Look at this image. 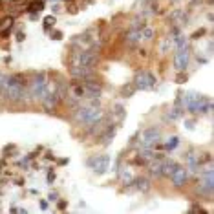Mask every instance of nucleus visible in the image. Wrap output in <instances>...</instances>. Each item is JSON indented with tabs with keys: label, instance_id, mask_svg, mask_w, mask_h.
<instances>
[{
	"label": "nucleus",
	"instance_id": "obj_1",
	"mask_svg": "<svg viewBox=\"0 0 214 214\" xmlns=\"http://www.w3.org/2000/svg\"><path fill=\"white\" fill-rule=\"evenodd\" d=\"M73 119H75L79 125H88V126H92V125H95L97 121L103 119V112H101L99 104H82V106H79V108L75 110Z\"/></svg>",
	"mask_w": 214,
	"mask_h": 214
},
{
	"label": "nucleus",
	"instance_id": "obj_2",
	"mask_svg": "<svg viewBox=\"0 0 214 214\" xmlns=\"http://www.w3.org/2000/svg\"><path fill=\"white\" fill-rule=\"evenodd\" d=\"M26 86H27V82L24 79V75H11V77H7V82H5L2 95L9 101H18L24 97Z\"/></svg>",
	"mask_w": 214,
	"mask_h": 214
},
{
	"label": "nucleus",
	"instance_id": "obj_3",
	"mask_svg": "<svg viewBox=\"0 0 214 214\" xmlns=\"http://www.w3.org/2000/svg\"><path fill=\"white\" fill-rule=\"evenodd\" d=\"M46 86H48L46 75H44V73H35V75H33V81L27 84V90H29V93H31L33 99H42V97L48 93Z\"/></svg>",
	"mask_w": 214,
	"mask_h": 214
},
{
	"label": "nucleus",
	"instance_id": "obj_4",
	"mask_svg": "<svg viewBox=\"0 0 214 214\" xmlns=\"http://www.w3.org/2000/svg\"><path fill=\"white\" fill-rule=\"evenodd\" d=\"M134 88L136 90H152V88H156V77L148 71H139L134 79Z\"/></svg>",
	"mask_w": 214,
	"mask_h": 214
},
{
	"label": "nucleus",
	"instance_id": "obj_5",
	"mask_svg": "<svg viewBox=\"0 0 214 214\" xmlns=\"http://www.w3.org/2000/svg\"><path fill=\"white\" fill-rule=\"evenodd\" d=\"M97 60V55L95 51L92 49H86V51H81L79 55L73 57V66H93Z\"/></svg>",
	"mask_w": 214,
	"mask_h": 214
},
{
	"label": "nucleus",
	"instance_id": "obj_6",
	"mask_svg": "<svg viewBox=\"0 0 214 214\" xmlns=\"http://www.w3.org/2000/svg\"><path fill=\"white\" fill-rule=\"evenodd\" d=\"M159 139V130L158 128H148L143 132L141 136V148H152L154 143H158Z\"/></svg>",
	"mask_w": 214,
	"mask_h": 214
},
{
	"label": "nucleus",
	"instance_id": "obj_7",
	"mask_svg": "<svg viewBox=\"0 0 214 214\" xmlns=\"http://www.w3.org/2000/svg\"><path fill=\"white\" fill-rule=\"evenodd\" d=\"M90 167H93L95 174H104L110 167V158L108 156H101V158H95V159H90L88 161Z\"/></svg>",
	"mask_w": 214,
	"mask_h": 214
},
{
	"label": "nucleus",
	"instance_id": "obj_8",
	"mask_svg": "<svg viewBox=\"0 0 214 214\" xmlns=\"http://www.w3.org/2000/svg\"><path fill=\"white\" fill-rule=\"evenodd\" d=\"M174 64H176V68H178L180 71H183V70L187 68V64H189V49H187V48L178 49V53H176V57H174Z\"/></svg>",
	"mask_w": 214,
	"mask_h": 214
},
{
	"label": "nucleus",
	"instance_id": "obj_9",
	"mask_svg": "<svg viewBox=\"0 0 214 214\" xmlns=\"http://www.w3.org/2000/svg\"><path fill=\"white\" fill-rule=\"evenodd\" d=\"M170 180H172V183H174L176 187H181V185H185L187 180H189V170L183 169V167H178V169L174 170V174L170 176Z\"/></svg>",
	"mask_w": 214,
	"mask_h": 214
},
{
	"label": "nucleus",
	"instance_id": "obj_10",
	"mask_svg": "<svg viewBox=\"0 0 214 214\" xmlns=\"http://www.w3.org/2000/svg\"><path fill=\"white\" fill-rule=\"evenodd\" d=\"M178 167H180L178 163H172V161H163V165H161V176H169V178H170Z\"/></svg>",
	"mask_w": 214,
	"mask_h": 214
},
{
	"label": "nucleus",
	"instance_id": "obj_11",
	"mask_svg": "<svg viewBox=\"0 0 214 214\" xmlns=\"http://www.w3.org/2000/svg\"><path fill=\"white\" fill-rule=\"evenodd\" d=\"M139 40H141V31H139L137 27H132V29H130V33H128V37H126L128 46H136Z\"/></svg>",
	"mask_w": 214,
	"mask_h": 214
},
{
	"label": "nucleus",
	"instance_id": "obj_12",
	"mask_svg": "<svg viewBox=\"0 0 214 214\" xmlns=\"http://www.w3.org/2000/svg\"><path fill=\"white\" fill-rule=\"evenodd\" d=\"M13 26V16H4L0 20V29H2V35L7 37L9 35V27Z\"/></svg>",
	"mask_w": 214,
	"mask_h": 214
},
{
	"label": "nucleus",
	"instance_id": "obj_13",
	"mask_svg": "<svg viewBox=\"0 0 214 214\" xmlns=\"http://www.w3.org/2000/svg\"><path fill=\"white\" fill-rule=\"evenodd\" d=\"M134 185H136V189H137V190H147L150 183H148V180H147V178H137V180L134 181Z\"/></svg>",
	"mask_w": 214,
	"mask_h": 214
},
{
	"label": "nucleus",
	"instance_id": "obj_14",
	"mask_svg": "<svg viewBox=\"0 0 214 214\" xmlns=\"http://www.w3.org/2000/svg\"><path fill=\"white\" fill-rule=\"evenodd\" d=\"M178 143H180V139H178V137L174 136V137H170V139H169V141L165 143V148H167V150H174V148L178 147Z\"/></svg>",
	"mask_w": 214,
	"mask_h": 214
},
{
	"label": "nucleus",
	"instance_id": "obj_15",
	"mask_svg": "<svg viewBox=\"0 0 214 214\" xmlns=\"http://www.w3.org/2000/svg\"><path fill=\"white\" fill-rule=\"evenodd\" d=\"M141 31V38H145V40H150L152 37H154V31L150 29V27H143V29H139Z\"/></svg>",
	"mask_w": 214,
	"mask_h": 214
},
{
	"label": "nucleus",
	"instance_id": "obj_16",
	"mask_svg": "<svg viewBox=\"0 0 214 214\" xmlns=\"http://www.w3.org/2000/svg\"><path fill=\"white\" fill-rule=\"evenodd\" d=\"M42 7H44V4L42 2H33V4H29V11L31 13H37V11H42Z\"/></svg>",
	"mask_w": 214,
	"mask_h": 214
},
{
	"label": "nucleus",
	"instance_id": "obj_17",
	"mask_svg": "<svg viewBox=\"0 0 214 214\" xmlns=\"http://www.w3.org/2000/svg\"><path fill=\"white\" fill-rule=\"evenodd\" d=\"M134 92H136V88H134V84H130V86H123V90H121V93L126 97H130V95H134Z\"/></svg>",
	"mask_w": 214,
	"mask_h": 214
},
{
	"label": "nucleus",
	"instance_id": "obj_18",
	"mask_svg": "<svg viewBox=\"0 0 214 214\" xmlns=\"http://www.w3.org/2000/svg\"><path fill=\"white\" fill-rule=\"evenodd\" d=\"M178 38H176V48L178 49H181V48H187V42H185V37H181V35H176Z\"/></svg>",
	"mask_w": 214,
	"mask_h": 214
},
{
	"label": "nucleus",
	"instance_id": "obj_19",
	"mask_svg": "<svg viewBox=\"0 0 214 214\" xmlns=\"http://www.w3.org/2000/svg\"><path fill=\"white\" fill-rule=\"evenodd\" d=\"M114 110L117 112V117H119V119H123V117H125V108H123L121 104H115V106H114Z\"/></svg>",
	"mask_w": 214,
	"mask_h": 214
},
{
	"label": "nucleus",
	"instance_id": "obj_20",
	"mask_svg": "<svg viewBox=\"0 0 214 214\" xmlns=\"http://www.w3.org/2000/svg\"><path fill=\"white\" fill-rule=\"evenodd\" d=\"M53 24H55V16H53V15H49V16L44 18V26H46V27H49V26H53Z\"/></svg>",
	"mask_w": 214,
	"mask_h": 214
},
{
	"label": "nucleus",
	"instance_id": "obj_21",
	"mask_svg": "<svg viewBox=\"0 0 214 214\" xmlns=\"http://www.w3.org/2000/svg\"><path fill=\"white\" fill-rule=\"evenodd\" d=\"M170 117H172V119H178V117H181V110H180V108L172 110V112H170Z\"/></svg>",
	"mask_w": 214,
	"mask_h": 214
},
{
	"label": "nucleus",
	"instance_id": "obj_22",
	"mask_svg": "<svg viewBox=\"0 0 214 214\" xmlns=\"http://www.w3.org/2000/svg\"><path fill=\"white\" fill-rule=\"evenodd\" d=\"M123 180H125V181L132 180V174H130V170H123Z\"/></svg>",
	"mask_w": 214,
	"mask_h": 214
},
{
	"label": "nucleus",
	"instance_id": "obj_23",
	"mask_svg": "<svg viewBox=\"0 0 214 214\" xmlns=\"http://www.w3.org/2000/svg\"><path fill=\"white\" fill-rule=\"evenodd\" d=\"M203 33H205V29H198V31H196V33L192 35V38H198V37H201Z\"/></svg>",
	"mask_w": 214,
	"mask_h": 214
},
{
	"label": "nucleus",
	"instance_id": "obj_24",
	"mask_svg": "<svg viewBox=\"0 0 214 214\" xmlns=\"http://www.w3.org/2000/svg\"><path fill=\"white\" fill-rule=\"evenodd\" d=\"M40 209H42V211H46V209H48V203H46L44 200H40Z\"/></svg>",
	"mask_w": 214,
	"mask_h": 214
},
{
	"label": "nucleus",
	"instance_id": "obj_25",
	"mask_svg": "<svg viewBox=\"0 0 214 214\" xmlns=\"http://www.w3.org/2000/svg\"><path fill=\"white\" fill-rule=\"evenodd\" d=\"M176 81H178V82H183V81H187V77H185V75H178Z\"/></svg>",
	"mask_w": 214,
	"mask_h": 214
},
{
	"label": "nucleus",
	"instance_id": "obj_26",
	"mask_svg": "<svg viewBox=\"0 0 214 214\" xmlns=\"http://www.w3.org/2000/svg\"><path fill=\"white\" fill-rule=\"evenodd\" d=\"M53 180H55V174H53V172H49V174H48V181H49V183H51V181H53Z\"/></svg>",
	"mask_w": 214,
	"mask_h": 214
},
{
	"label": "nucleus",
	"instance_id": "obj_27",
	"mask_svg": "<svg viewBox=\"0 0 214 214\" xmlns=\"http://www.w3.org/2000/svg\"><path fill=\"white\" fill-rule=\"evenodd\" d=\"M60 37H62V33H60V31H55V33H53V38H60Z\"/></svg>",
	"mask_w": 214,
	"mask_h": 214
},
{
	"label": "nucleus",
	"instance_id": "obj_28",
	"mask_svg": "<svg viewBox=\"0 0 214 214\" xmlns=\"http://www.w3.org/2000/svg\"><path fill=\"white\" fill-rule=\"evenodd\" d=\"M59 209L64 211V209H66V201H60V203H59Z\"/></svg>",
	"mask_w": 214,
	"mask_h": 214
}]
</instances>
